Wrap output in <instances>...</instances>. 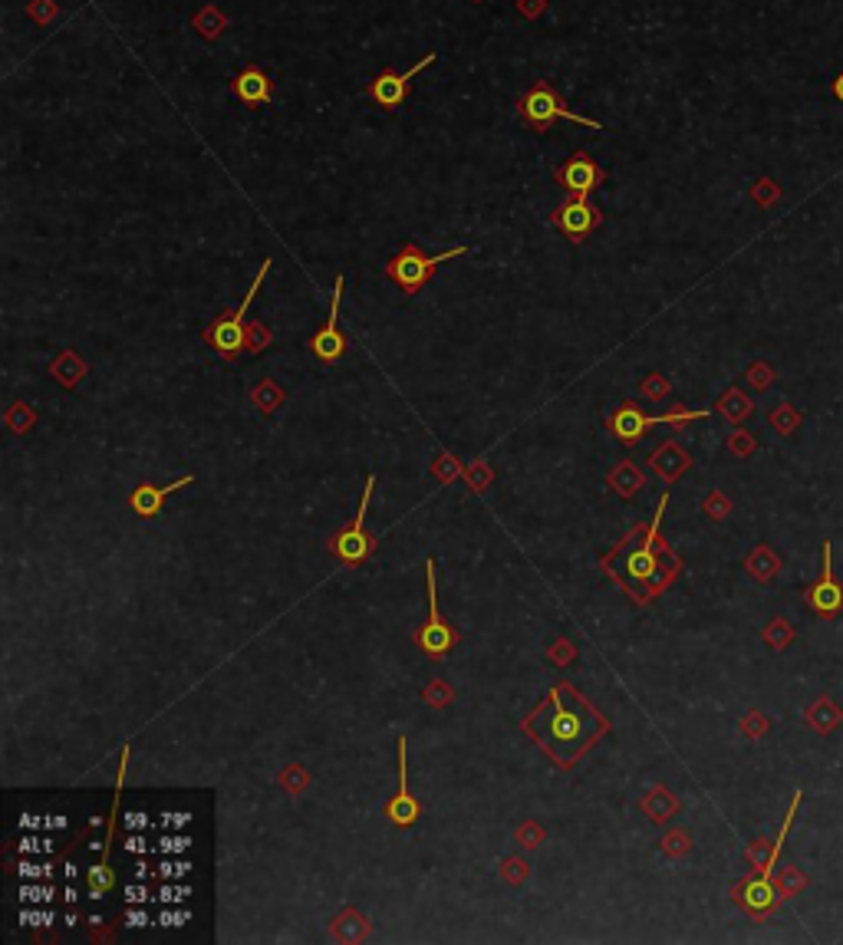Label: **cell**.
Segmentation results:
<instances>
[{"label": "cell", "mask_w": 843, "mask_h": 945, "mask_svg": "<svg viewBox=\"0 0 843 945\" xmlns=\"http://www.w3.org/2000/svg\"><path fill=\"white\" fill-rule=\"evenodd\" d=\"M521 728L560 764V768H570L573 761L587 755L606 731H610L606 718L573 689V682L554 685V689L547 692V699L534 708V715L524 718Z\"/></svg>", "instance_id": "1"}, {"label": "cell", "mask_w": 843, "mask_h": 945, "mask_svg": "<svg viewBox=\"0 0 843 945\" xmlns=\"http://www.w3.org/2000/svg\"><path fill=\"white\" fill-rule=\"evenodd\" d=\"M517 112H521V119L531 126L537 135H544L554 122H580V126H587L593 132H606L603 122L597 119H587V116H577L573 109H567L564 96L557 93L554 86L547 83H534L527 93L517 99Z\"/></svg>", "instance_id": "2"}, {"label": "cell", "mask_w": 843, "mask_h": 945, "mask_svg": "<svg viewBox=\"0 0 843 945\" xmlns=\"http://www.w3.org/2000/svg\"><path fill=\"white\" fill-rule=\"evenodd\" d=\"M801 801H804V791H797L794 794V801H791V810H788V817H784V824H781V830H778V840L771 843V860L761 866V873L758 876H751V880H745L735 890V896H738V903L748 909L751 916H768V913H774V906H778V899H781V890H774V866H778V857H781V843H784V837H788V830H791V820L797 817V807H801Z\"/></svg>", "instance_id": "3"}, {"label": "cell", "mask_w": 843, "mask_h": 945, "mask_svg": "<svg viewBox=\"0 0 843 945\" xmlns=\"http://www.w3.org/2000/svg\"><path fill=\"white\" fill-rule=\"evenodd\" d=\"M465 251H468V247L458 244V247H448V251H442V254H422L419 247L409 241V244L402 247V251L389 261L386 274H389V280H396V287L402 290V294L412 297V294H419L425 284H429L438 267L448 264L452 257H462Z\"/></svg>", "instance_id": "4"}, {"label": "cell", "mask_w": 843, "mask_h": 945, "mask_svg": "<svg viewBox=\"0 0 843 945\" xmlns=\"http://www.w3.org/2000/svg\"><path fill=\"white\" fill-rule=\"evenodd\" d=\"M666 494L659 498V511H656V517H653V527L646 531V537L639 540V547H633L629 554H620L616 550V557H623V567L616 564V567H610L616 577H620L629 590H633V583H653V590L656 587H666V577H662V570H659V554H656V537H659V527H662V514H666Z\"/></svg>", "instance_id": "5"}, {"label": "cell", "mask_w": 843, "mask_h": 945, "mask_svg": "<svg viewBox=\"0 0 843 945\" xmlns=\"http://www.w3.org/2000/svg\"><path fill=\"white\" fill-rule=\"evenodd\" d=\"M267 274H271V261H264L261 270H257V280H254L251 287H247L241 307H238V310H228L224 317H218V320L205 330L208 346H211L215 353H221L224 359H234V356H238L244 346H247V323H244V313H247V307H251V300H254L257 290L264 287V277H267Z\"/></svg>", "instance_id": "6"}, {"label": "cell", "mask_w": 843, "mask_h": 945, "mask_svg": "<svg viewBox=\"0 0 843 945\" xmlns=\"http://www.w3.org/2000/svg\"><path fill=\"white\" fill-rule=\"evenodd\" d=\"M425 587H429V616H425V626L419 629V636H415V646L422 652H429V656H445V652H452V646L458 643L455 629L442 620V610H438V600H435V560L429 557L425 560Z\"/></svg>", "instance_id": "7"}, {"label": "cell", "mask_w": 843, "mask_h": 945, "mask_svg": "<svg viewBox=\"0 0 843 945\" xmlns=\"http://www.w3.org/2000/svg\"><path fill=\"white\" fill-rule=\"evenodd\" d=\"M373 488H376V475H366V491H363V504H359V511L353 517V524L346 527V531L336 534L333 540V554L343 560V564H363V560L373 554V537H366L363 524H366V514H369V501H373Z\"/></svg>", "instance_id": "8"}, {"label": "cell", "mask_w": 843, "mask_h": 945, "mask_svg": "<svg viewBox=\"0 0 843 945\" xmlns=\"http://www.w3.org/2000/svg\"><path fill=\"white\" fill-rule=\"evenodd\" d=\"M435 63V53H425L419 63L415 66H409L406 73H396V70H386V73H379L373 83H369V96H373V103L379 106V109H399L402 103H406V96H409V83L419 76L425 66H432Z\"/></svg>", "instance_id": "9"}, {"label": "cell", "mask_w": 843, "mask_h": 945, "mask_svg": "<svg viewBox=\"0 0 843 945\" xmlns=\"http://www.w3.org/2000/svg\"><path fill=\"white\" fill-rule=\"evenodd\" d=\"M600 221H603V215H600V208L590 201V195H573L554 211V224L567 234L570 241H583L587 234L600 228Z\"/></svg>", "instance_id": "10"}, {"label": "cell", "mask_w": 843, "mask_h": 945, "mask_svg": "<svg viewBox=\"0 0 843 945\" xmlns=\"http://www.w3.org/2000/svg\"><path fill=\"white\" fill-rule=\"evenodd\" d=\"M340 300H343V277H336L333 284V303H330V317L320 326L317 333L310 336V353L320 359V363H336L346 353V336L340 333Z\"/></svg>", "instance_id": "11"}, {"label": "cell", "mask_w": 843, "mask_h": 945, "mask_svg": "<svg viewBox=\"0 0 843 945\" xmlns=\"http://www.w3.org/2000/svg\"><path fill=\"white\" fill-rule=\"evenodd\" d=\"M807 606L820 616V620H834L843 613V583L830 570V540L824 544V570L811 590H807Z\"/></svg>", "instance_id": "12"}, {"label": "cell", "mask_w": 843, "mask_h": 945, "mask_svg": "<svg viewBox=\"0 0 843 945\" xmlns=\"http://www.w3.org/2000/svg\"><path fill=\"white\" fill-rule=\"evenodd\" d=\"M606 172L590 159L587 152H573L570 159L557 168V185H564L570 195H593L603 185Z\"/></svg>", "instance_id": "13"}, {"label": "cell", "mask_w": 843, "mask_h": 945, "mask_svg": "<svg viewBox=\"0 0 843 945\" xmlns=\"http://www.w3.org/2000/svg\"><path fill=\"white\" fill-rule=\"evenodd\" d=\"M419 814H422V807L406 787V735H399V791L386 804V817L396 827H412L415 820H419Z\"/></svg>", "instance_id": "14"}, {"label": "cell", "mask_w": 843, "mask_h": 945, "mask_svg": "<svg viewBox=\"0 0 843 945\" xmlns=\"http://www.w3.org/2000/svg\"><path fill=\"white\" fill-rule=\"evenodd\" d=\"M231 93L238 96L247 109H261L271 103V76H267L261 66H244V70L234 76Z\"/></svg>", "instance_id": "15"}, {"label": "cell", "mask_w": 843, "mask_h": 945, "mask_svg": "<svg viewBox=\"0 0 843 945\" xmlns=\"http://www.w3.org/2000/svg\"><path fill=\"white\" fill-rule=\"evenodd\" d=\"M659 422H662V415H646L639 405L626 402V405H620V409L613 412L610 429H613L616 438H620V442H639V438H643L649 429H656Z\"/></svg>", "instance_id": "16"}, {"label": "cell", "mask_w": 843, "mask_h": 945, "mask_svg": "<svg viewBox=\"0 0 843 945\" xmlns=\"http://www.w3.org/2000/svg\"><path fill=\"white\" fill-rule=\"evenodd\" d=\"M191 481H195V475L178 478V481H172V485H165V488L139 485L136 491L129 494V508H132V514H139V517H155V514L162 511L165 494H172V491H178V488H185V485H191Z\"/></svg>", "instance_id": "17"}, {"label": "cell", "mask_w": 843, "mask_h": 945, "mask_svg": "<svg viewBox=\"0 0 843 945\" xmlns=\"http://www.w3.org/2000/svg\"><path fill=\"white\" fill-rule=\"evenodd\" d=\"M653 468L666 481H676L682 471L689 468V455H685L676 442H666V445H659V452L653 455Z\"/></svg>", "instance_id": "18"}, {"label": "cell", "mask_w": 843, "mask_h": 945, "mask_svg": "<svg viewBox=\"0 0 843 945\" xmlns=\"http://www.w3.org/2000/svg\"><path fill=\"white\" fill-rule=\"evenodd\" d=\"M748 570L755 573V577H758L761 583H768V580L774 577V573L781 570V560L774 557L768 547H758L755 554H751V560H748Z\"/></svg>", "instance_id": "19"}, {"label": "cell", "mask_w": 843, "mask_h": 945, "mask_svg": "<svg viewBox=\"0 0 843 945\" xmlns=\"http://www.w3.org/2000/svg\"><path fill=\"white\" fill-rule=\"evenodd\" d=\"M807 718H811V725H814L817 731H824V735H827L830 728L840 725V708H837L834 702L820 699V702L811 708V712H807Z\"/></svg>", "instance_id": "20"}, {"label": "cell", "mask_w": 843, "mask_h": 945, "mask_svg": "<svg viewBox=\"0 0 843 945\" xmlns=\"http://www.w3.org/2000/svg\"><path fill=\"white\" fill-rule=\"evenodd\" d=\"M195 27H198L201 37H208V40L221 37V30H224V17H221V10H218V7H205V10H201V14L195 17Z\"/></svg>", "instance_id": "21"}, {"label": "cell", "mask_w": 843, "mask_h": 945, "mask_svg": "<svg viewBox=\"0 0 843 945\" xmlns=\"http://www.w3.org/2000/svg\"><path fill=\"white\" fill-rule=\"evenodd\" d=\"M722 412H725L732 422H745L748 415H751V402L741 396L738 389H732V392H728V396L722 399Z\"/></svg>", "instance_id": "22"}, {"label": "cell", "mask_w": 843, "mask_h": 945, "mask_svg": "<svg viewBox=\"0 0 843 945\" xmlns=\"http://www.w3.org/2000/svg\"><path fill=\"white\" fill-rule=\"evenodd\" d=\"M188 847H191V837L188 834H162L159 837V853H165V857H185L188 853Z\"/></svg>", "instance_id": "23"}, {"label": "cell", "mask_w": 843, "mask_h": 945, "mask_svg": "<svg viewBox=\"0 0 843 945\" xmlns=\"http://www.w3.org/2000/svg\"><path fill=\"white\" fill-rule=\"evenodd\" d=\"M53 896H56L53 886H37L33 880H24V886H20V899H24V903L47 906V903H53Z\"/></svg>", "instance_id": "24"}, {"label": "cell", "mask_w": 843, "mask_h": 945, "mask_svg": "<svg viewBox=\"0 0 843 945\" xmlns=\"http://www.w3.org/2000/svg\"><path fill=\"white\" fill-rule=\"evenodd\" d=\"M185 896H191V886L188 883H165V886H159V903H165V906H178V903H185Z\"/></svg>", "instance_id": "25"}, {"label": "cell", "mask_w": 843, "mask_h": 945, "mask_svg": "<svg viewBox=\"0 0 843 945\" xmlns=\"http://www.w3.org/2000/svg\"><path fill=\"white\" fill-rule=\"evenodd\" d=\"M20 880H50L53 876V863H30V860H20Z\"/></svg>", "instance_id": "26"}, {"label": "cell", "mask_w": 843, "mask_h": 945, "mask_svg": "<svg viewBox=\"0 0 843 945\" xmlns=\"http://www.w3.org/2000/svg\"><path fill=\"white\" fill-rule=\"evenodd\" d=\"M191 870V863L185 857H175V860H159V873L165 880H182V876Z\"/></svg>", "instance_id": "27"}, {"label": "cell", "mask_w": 843, "mask_h": 945, "mask_svg": "<svg viewBox=\"0 0 843 945\" xmlns=\"http://www.w3.org/2000/svg\"><path fill=\"white\" fill-rule=\"evenodd\" d=\"M267 343H271V333H267L261 323H251V326H247V350H251V353H261Z\"/></svg>", "instance_id": "28"}, {"label": "cell", "mask_w": 843, "mask_h": 945, "mask_svg": "<svg viewBox=\"0 0 843 945\" xmlns=\"http://www.w3.org/2000/svg\"><path fill=\"white\" fill-rule=\"evenodd\" d=\"M764 639H768L771 646H788L791 639H794V633H791V626H788V623L778 620V623H771V626H768V633H764Z\"/></svg>", "instance_id": "29"}, {"label": "cell", "mask_w": 843, "mask_h": 945, "mask_svg": "<svg viewBox=\"0 0 843 945\" xmlns=\"http://www.w3.org/2000/svg\"><path fill=\"white\" fill-rule=\"evenodd\" d=\"M53 919L56 916L50 913V909H24V913H20V922H24V926H53Z\"/></svg>", "instance_id": "30"}, {"label": "cell", "mask_w": 843, "mask_h": 945, "mask_svg": "<svg viewBox=\"0 0 843 945\" xmlns=\"http://www.w3.org/2000/svg\"><path fill=\"white\" fill-rule=\"evenodd\" d=\"M804 886H807V876H801V873H797L794 866H791V870L784 873V890H781V896H794L797 890H804Z\"/></svg>", "instance_id": "31"}, {"label": "cell", "mask_w": 843, "mask_h": 945, "mask_svg": "<svg viewBox=\"0 0 843 945\" xmlns=\"http://www.w3.org/2000/svg\"><path fill=\"white\" fill-rule=\"evenodd\" d=\"M188 824H191V814H182V810L162 814V830H185Z\"/></svg>", "instance_id": "32"}, {"label": "cell", "mask_w": 843, "mask_h": 945, "mask_svg": "<svg viewBox=\"0 0 843 945\" xmlns=\"http://www.w3.org/2000/svg\"><path fill=\"white\" fill-rule=\"evenodd\" d=\"M771 425L778 429L781 435H788L794 425H797V415L794 412H771Z\"/></svg>", "instance_id": "33"}, {"label": "cell", "mask_w": 843, "mask_h": 945, "mask_svg": "<svg viewBox=\"0 0 843 945\" xmlns=\"http://www.w3.org/2000/svg\"><path fill=\"white\" fill-rule=\"evenodd\" d=\"M188 922V909H162L159 913V926H185Z\"/></svg>", "instance_id": "34"}, {"label": "cell", "mask_w": 843, "mask_h": 945, "mask_svg": "<svg viewBox=\"0 0 843 945\" xmlns=\"http://www.w3.org/2000/svg\"><path fill=\"white\" fill-rule=\"evenodd\" d=\"M152 899H155V896H149V890H145V886H132V883L126 886V903H129V906H145V903H152Z\"/></svg>", "instance_id": "35"}, {"label": "cell", "mask_w": 843, "mask_h": 945, "mask_svg": "<svg viewBox=\"0 0 843 945\" xmlns=\"http://www.w3.org/2000/svg\"><path fill=\"white\" fill-rule=\"evenodd\" d=\"M126 827L129 830H136V834H142V830H149L152 827V820H149V814H142V810H136V814H126Z\"/></svg>", "instance_id": "36"}, {"label": "cell", "mask_w": 843, "mask_h": 945, "mask_svg": "<svg viewBox=\"0 0 843 945\" xmlns=\"http://www.w3.org/2000/svg\"><path fill=\"white\" fill-rule=\"evenodd\" d=\"M126 853H152L149 850V843H145V837L142 834H136V830H129V840H126Z\"/></svg>", "instance_id": "37"}, {"label": "cell", "mask_w": 843, "mask_h": 945, "mask_svg": "<svg viewBox=\"0 0 843 945\" xmlns=\"http://www.w3.org/2000/svg\"><path fill=\"white\" fill-rule=\"evenodd\" d=\"M43 853V840L40 837H24L20 840V857H37Z\"/></svg>", "instance_id": "38"}, {"label": "cell", "mask_w": 843, "mask_h": 945, "mask_svg": "<svg viewBox=\"0 0 843 945\" xmlns=\"http://www.w3.org/2000/svg\"><path fill=\"white\" fill-rule=\"evenodd\" d=\"M126 922H129V926H136V929H145V926H149V916H145L139 906H136V909L129 906V913H126Z\"/></svg>", "instance_id": "39"}, {"label": "cell", "mask_w": 843, "mask_h": 945, "mask_svg": "<svg viewBox=\"0 0 843 945\" xmlns=\"http://www.w3.org/2000/svg\"><path fill=\"white\" fill-rule=\"evenodd\" d=\"M517 7H521V14H541L544 0H517Z\"/></svg>", "instance_id": "40"}, {"label": "cell", "mask_w": 843, "mask_h": 945, "mask_svg": "<svg viewBox=\"0 0 843 945\" xmlns=\"http://www.w3.org/2000/svg\"><path fill=\"white\" fill-rule=\"evenodd\" d=\"M43 827V817H20V830H40Z\"/></svg>", "instance_id": "41"}, {"label": "cell", "mask_w": 843, "mask_h": 945, "mask_svg": "<svg viewBox=\"0 0 843 945\" xmlns=\"http://www.w3.org/2000/svg\"><path fill=\"white\" fill-rule=\"evenodd\" d=\"M43 827H47V830H63L66 817H43Z\"/></svg>", "instance_id": "42"}, {"label": "cell", "mask_w": 843, "mask_h": 945, "mask_svg": "<svg viewBox=\"0 0 843 945\" xmlns=\"http://www.w3.org/2000/svg\"><path fill=\"white\" fill-rule=\"evenodd\" d=\"M63 896H66V903H70V906H76V899H80V893H76V886H73V883L66 886V893H63Z\"/></svg>", "instance_id": "43"}, {"label": "cell", "mask_w": 843, "mask_h": 945, "mask_svg": "<svg viewBox=\"0 0 843 945\" xmlns=\"http://www.w3.org/2000/svg\"><path fill=\"white\" fill-rule=\"evenodd\" d=\"M834 96H837V99H840V103H843V73H840V76H837V80H834Z\"/></svg>", "instance_id": "44"}, {"label": "cell", "mask_w": 843, "mask_h": 945, "mask_svg": "<svg viewBox=\"0 0 843 945\" xmlns=\"http://www.w3.org/2000/svg\"><path fill=\"white\" fill-rule=\"evenodd\" d=\"M73 880H76V866L66 863V883H73Z\"/></svg>", "instance_id": "45"}, {"label": "cell", "mask_w": 843, "mask_h": 945, "mask_svg": "<svg viewBox=\"0 0 843 945\" xmlns=\"http://www.w3.org/2000/svg\"><path fill=\"white\" fill-rule=\"evenodd\" d=\"M43 840V853H53V840L50 837H40Z\"/></svg>", "instance_id": "46"}]
</instances>
